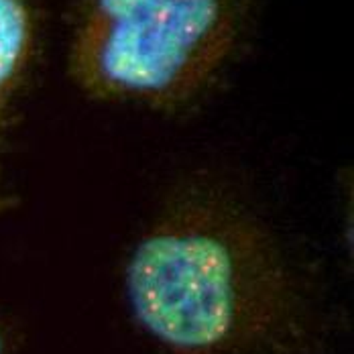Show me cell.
<instances>
[{
    "instance_id": "cell-2",
    "label": "cell",
    "mask_w": 354,
    "mask_h": 354,
    "mask_svg": "<svg viewBox=\"0 0 354 354\" xmlns=\"http://www.w3.org/2000/svg\"><path fill=\"white\" fill-rule=\"evenodd\" d=\"M247 0H84L68 51L88 98L179 110L204 96L236 51Z\"/></svg>"
},
{
    "instance_id": "cell-1",
    "label": "cell",
    "mask_w": 354,
    "mask_h": 354,
    "mask_svg": "<svg viewBox=\"0 0 354 354\" xmlns=\"http://www.w3.org/2000/svg\"><path fill=\"white\" fill-rule=\"evenodd\" d=\"M124 297L167 354H297L316 330L308 283L271 228L204 185L177 194L142 230Z\"/></svg>"
},
{
    "instance_id": "cell-3",
    "label": "cell",
    "mask_w": 354,
    "mask_h": 354,
    "mask_svg": "<svg viewBox=\"0 0 354 354\" xmlns=\"http://www.w3.org/2000/svg\"><path fill=\"white\" fill-rule=\"evenodd\" d=\"M35 49L37 23L31 2L0 0V212L10 206V196L4 187V155Z\"/></svg>"
},
{
    "instance_id": "cell-4",
    "label": "cell",
    "mask_w": 354,
    "mask_h": 354,
    "mask_svg": "<svg viewBox=\"0 0 354 354\" xmlns=\"http://www.w3.org/2000/svg\"><path fill=\"white\" fill-rule=\"evenodd\" d=\"M8 351H10V338L6 328L0 324V354H8Z\"/></svg>"
}]
</instances>
